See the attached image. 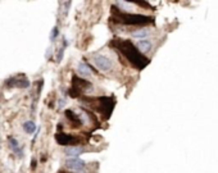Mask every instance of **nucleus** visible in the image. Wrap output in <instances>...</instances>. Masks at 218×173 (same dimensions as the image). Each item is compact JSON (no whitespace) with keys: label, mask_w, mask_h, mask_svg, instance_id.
I'll use <instances>...</instances> for the list:
<instances>
[{"label":"nucleus","mask_w":218,"mask_h":173,"mask_svg":"<svg viewBox=\"0 0 218 173\" xmlns=\"http://www.w3.org/2000/svg\"><path fill=\"white\" fill-rule=\"evenodd\" d=\"M64 49H66V47H64V46H62L60 49L58 50V53H57L55 59H57L58 63H59V62H62V59H63V55H64Z\"/></svg>","instance_id":"obj_13"},{"label":"nucleus","mask_w":218,"mask_h":173,"mask_svg":"<svg viewBox=\"0 0 218 173\" xmlns=\"http://www.w3.org/2000/svg\"><path fill=\"white\" fill-rule=\"evenodd\" d=\"M64 5H66L67 8H68V7L71 5V2H66V3H64ZM67 13H68V11H67V9H64V16H67Z\"/></svg>","instance_id":"obj_16"},{"label":"nucleus","mask_w":218,"mask_h":173,"mask_svg":"<svg viewBox=\"0 0 218 173\" xmlns=\"http://www.w3.org/2000/svg\"><path fill=\"white\" fill-rule=\"evenodd\" d=\"M30 81L25 74H18L9 77L5 80V86L8 87H18V89H28L30 87Z\"/></svg>","instance_id":"obj_3"},{"label":"nucleus","mask_w":218,"mask_h":173,"mask_svg":"<svg viewBox=\"0 0 218 173\" xmlns=\"http://www.w3.org/2000/svg\"><path fill=\"white\" fill-rule=\"evenodd\" d=\"M55 140L59 145H66L67 146H76V144L80 141L78 137L76 136H72V135H67V133H63V132H58L55 135Z\"/></svg>","instance_id":"obj_4"},{"label":"nucleus","mask_w":218,"mask_h":173,"mask_svg":"<svg viewBox=\"0 0 218 173\" xmlns=\"http://www.w3.org/2000/svg\"><path fill=\"white\" fill-rule=\"evenodd\" d=\"M66 167L72 172H80L85 169L86 163L84 160H81L80 158H69V159L66 160Z\"/></svg>","instance_id":"obj_5"},{"label":"nucleus","mask_w":218,"mask_h":173,"mask_svg":"<svg viewBox=\"0 0 218 173\" xmlns=\"http://www.w3.org/2000/svg\"><path fill=\"white\" fill-rule=\"evenodd\" d=\"M85 151V147L84 146H78V145H76V146H67L64 149V154L67 156H69V158H78L81 154H84Z\"/></svg>","instance_id":"obj_7"},{"label":"nucleus","mask_w":218,"mask_h":173,"mask_svg":"<svg viewBox=\"0 0 218 173\" xmlns=\"http://www.w3.org/2000/svg\"><path fill=\"white\" fill-rule=\"evenodd\" d=\"M23 129H25V132L28 133V135H32L33 132L36 131V124L35 122H32V121H27L23 123Z\"/></svg>","instance_id":"obj_11"},{"label":"nucleus","mask_w":218,"mask_h":173,"mask_svg":"<svg viewBox=\"0 0 218 173\" xmlns=\"http://www.w3.org/2000/svg\"><path fill=\"white\" fill-rule=\"evenodd\" d=\"M152 35L150 28H139V30L132 32V36L135 38H141V40H148V37Z\"/></svg>","instance_id":"obj_10"},{"label":"nucleus","mask_w":218,"mask_h":173,"mask_svg":"<svg viewBox=\"0 0 218 173\" xmlns=\"http://www.w3.org/2000/svg\"><path fill=\"white\" fill-rule=\"evenodd\" d=\"M45 56H46V59H50V56H51V47H49V49H48Z\"/></svg>","instance_id":"obj_15"},{"label":"nucleus","mask_w":218,"mask_h":173,"mask_svg":"<svg viewBox=\"0 0 218 173\" xmlns=\"http://www.w3.org/2000/svg\"><path fill=\"white\" fill-rule=\"evenodd\" d=\"M58 35H59V28H58V27L55 26V27L51 30V32H50V41H53V42H54V41L57 40Z\"/></svg>","instance_id":"obj_12"},{"label":"nucleus","mask_w":218,"mask_h":173,"mask_svg":"<svg viewBox=\"0 0 218 173\" xmlns=\"http://www.w3.org/2000/svg\"><path fill=\"white\" fill-rule=\"evenodd\" d=\"M136 47L139 49V51L141 53V54L143 53H149L153 47V42L150 40H139L136 42Z\"/></svg>","instance_id":"obj_8"},{"label":"nucleus","mask_w":218,"mask_h":173,"mask_svg":"<svg viewBox=\"0 0 218 173\" xmlns=\"http://www.w3.org/2000/svg\"><path fill=\"white\" fill-rule=\"evenodd\" d=\"M58 102H59V103H58V107H59V108H63L66 105V99H59Z\"/></svg>","instance_id":"obj_14"},{"label":"nucleus","mask_w":218,"mask_h":173,"mask_svg":"<svg viewBox=\"0 0 218 173\" xmlns=\"http://www.w3.org/2000/svg\"><path fill=\"white\" fill-rule=\"evenodd\" d=\"M8 145H9V147L12 149V151L16 154L17 158H23V155H25V154H23V147L19 145V142H18L17 138L9 136L8 137Z\"/></svg>","instance_id":"obj_6"},{"label":"nucleus","mask_w":218,"mask_h":173,"mask_svg":"<svg viewBox=\"0 0 218 173\" xmlns=\"http://www.w3.org/2000/svg\"><path fill=\"white\" fill-rule=\"evenodd\" d=\"M77 72H78V74L82 77V78H87V77H91V74H93L91 68L86 63H84V62H81V63L78 64V67H77Z\"/></svg>","instance_id":"obj_9"},{"label":"nucleus","mask_w":218,"mask_h":173,"mask_svg":"<svg viewBox=\"0 0 218 173\" xmlns=\"http://www.w3.org/2000/svg\"><path fill=\"white\" fill-rule=\"evenodd\" d=\"M91 62H93V64L98 68L100 72H104V73H106V72H110L113 69V60L110 59L109 56H106L104 54H100V53H96V54L93 55V58H91Z\"/></svg>","instance_id":"obj_2"},{"label":"nucleus","mask_w":218,"mask_h":173,"mask_svg":"<svg viewBox=\"0 0 218 173\" xmlns=\"http://www.w3.org/2000/svg\"><path fill=\"white\" fill-rule=\"evenodd\" d=\"M0 142H2V141H0Z\"/></svg>","instance_id":"obj_17"},{"label":"nucleus","mask_w":218,"mask_h":173,"mask_svg":"<svg viewBox=\"0 0 218 173\" xmlns=\"http://www.w3.org/2000/svg\"><path fill=\"white\" fill-rule=\"evenodd\" d=\"M118 47L123 51V54L126 55V58H127L130 62H132L137 68H141V67H144L148 63V62H145L146 59L141 55V53L135 49V46L131 44L130 41H121V44L118 45Z\"/></svg>","instance_id":"obj_1"}]
</instances>
